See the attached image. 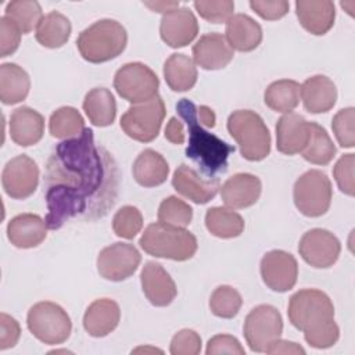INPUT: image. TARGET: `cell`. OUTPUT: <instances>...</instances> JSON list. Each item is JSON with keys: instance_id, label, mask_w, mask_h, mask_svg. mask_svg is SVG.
<instances>
[{"instance_id": "35", "label": "cell", "mask_w": 355, "mask_h": 355, "mask_svg": "<svg viewBox=\"0 0 355 355\" xmlns=\"http://www.w3.org/2000/svg\"><path fill=\"white\" fill-rule=\"evenodd\" d=\"M336 146L323 126L309 122V137L306 146L300 153L302 158L313 165H327L336 155Z\"/></svg>"}, {"instance_id": "21", "label": "cell", "mask_w": 355, "mask_h": 355, "mask_svg": "<svg viewBox=\"0 0 355 355\" xmlns=\"http://www.w3.org/2000/svg\"><path fill=\"white\" fill-rule=\"evenodd\" d=\"M309 137V122L297 112H286L276 123V147L286 155L304 150Z\"/></svg>"}, {"instance_id": "3", "label": "cell", "mask_w": 355, "mask_h": 355, "mask_svg": "<svg viewBox=\"0 0 355 355\" xmlns=\"http://www.w3.org/2000/svg\"><path fill=\"white\" fill-rule=\"evenodd\" d=\"M179 116L186 122L189 130V144L186 157L190 158L207 179H218L219 173L226 172L227 158L234 153V146L227 144L218 136L209 133L197 118V105L189 98L176 103Z\"/></svg>"}, {"instance_id": "31", "label": "cell", "mask_w": 355, "mask_h": 355, "mask_svg": "<svg viewBox=\"0 0 355 355\" xmlns=\"http://www.w3.org/2000/svg\"><path fill=\"white\" fill-rule=\"evenodd\" d=\"M164 78L173 92H187L197 82L194 61L182 53H173L164 62Z\"/></svg>"}, {"instance_id": "44", "label": "cell", "mask_w": 355, "mask_h": 355, "mask_svg": "<svg viewBox=\"0 0 355 355\" xmlns=\"http://www.w3.org/2000/svg\"><path fill=\"white\" fill-rule=\"evenodd\" d=\"M201 337L191 329L179 330L171 340L169 352L172 355H197L201 352Z\"/></svg>"}, {"instance_id": "9", "label": "cell", "mask_w": 355, "mask_h": 355, "mask_svg": "<svg viewBox=\"0 0 355 355\" xmlns=\"http://www.w3.org/2000/svg\"><path fill=\"white\" fill-rule=\"evenodd\" d=\"M165 114V103L157 94L148 101L132 104L121 116L119 125L130 139L140 143H150L158 136Z\"/></svg>"}, {"instance_id": "50", "label": "cell", "mask_w": 355, "mask_h": 355, "mask_svg": "<svg viewBox=\"0 0 355 355\" xmlns=\"http://www.w3.org/2000/svg\"><path fill=\"white\" fill-rule=\"evenodd\" d=\"M266 354H302L304 355L305 349L297 343L277 338L268 347Z\"/></svg>"}, {"instance_id": "48", "label": "cell", "mask_w": 355, "mask_h": 355, "mask_svg": "<svg viewBox=\"0 0 355 355\" xmlns=\"http://www.w3.org/2000/svg\"><path fill=\"white\" fill-rule=\"evenodd\" d=\"M21 336L19 323L10 315L1 312L0 313V349L12 348Z\"/></svg>"}, {"instance_id": "33", "label": "cell", "mask_w": 355, "mask_h": 355, "mask_svg": "<svg viewBox=\"0 0 355 355\" xmlns=\"http://www.w3.org/2000/svg\"><path fill=\"white\" fill-rule=\"evenodd\" d=\"M301 98V85L293 79H279L272 82L265 93V104L276 112H291Z\"/></svg>"}, {"instance_id": "14", "label": "cell", "mask_w": 355, "mask_h": 355, "mask_svg": "<svg viewBox=\"0 0 355 355\" xmlns=\"http://www.w3.org/2000/svg\"><path fill=\"white\" fill-rule=\"evenodd\" d=\"M1 184L6 194L14 200L31 197L39 184L36 162L25 154L11 158L3 168Z\"/></svg>"}, {"instance_id": "36", "label": "cell", "mask_w": 355, "mask_h": 355, "mask_svg": "<svg viewBox=\"0 0 355 355\" xmlns=\"http://www.w3.org/2000/svg\"><path fill=\"white\" fill-rule=\"evenodd\" d=\"M85 129V119L73 107H60L50 115L49 132L55 139H72L82 135Z\"/></svg>"}, {"instance_id": "18", "label": "cell", "mask_w": 355, "mask_h": 355, "mask_svg": "<svg viewBox=\"0 0 355 355\" xmlns=\"http://www.w3.org/2000/svg\"><path fill=\"white\" fill-rule=\"evenodd\" d=\"M140 283L146 298L154 306H168L176 298V284L159 262L148 261L144 263Z\"/></svg>"}, {"instance_id": "42", "label": "cell", "mask_w": 355, "mask_h": 355, "mask_svg": "<svg viewBox=\"0 0 355 355\" xmlns=\"http://www.w3.org/2000/svg\"><path fill=\"white\" fill-rule=\"evenodd\" d=\"M193 6L200 17L211 24L227 22L234 11V1L232 0L194 1Z\"/></svg>"}, {"instance_id": "40", "label": "cell", "mask_w": 355, "mask_h": 355, "mask_svg": "<svg viewBox=\"0 0 355 355\" xmlns=\"http://www.w3.org/2000/svg\"><path fill=\"white\" fill-rule=\"evenodd\" d=\"M143 227V215L133 205L119 208L112 218V230L118 237L132 240Z\"/></svg>"}, {"instance_id": "41", "label": "cell", "mask_w": 355, "mask_h": 355, "mask_svg": "<svg viewBox=\"0 0 355 355\" xmlns=\"http://www.w3.org/2000/svg\"><path fill=\"white\" fill-rule=\"evenodd\" d=\"M354 107H347L340 110L331 121V129L337 139V143L344 148H352L355 144L354 137Z\"/></svg>"}, {"instance_id": "5", "label": "cell", "mask_w": 355, "mask_h": 355, "mask_svg": "<svg viewBox=\"0 0 355 355\" xmlns=\"http://www.w3.org/2000/svg\"><path fill=\"white\" fill-rule=\"evenodd\" d=\"M139 244L148 255L179 262L193 258L198 247L196 236L186 227L161 222L150 223L144 229Z\"/></svg>"}, {"instance_id": "39", "label": "cell", "mask_w": 355, "mask_h": 355, "mask_svg": "<svg viewBox=\"0 0 355 355\" xmlns=\"http://www.w3.org/2000/svg\"><path fill=\"white\" fill-rule=\"evenodd\" d=\"M157 218L161 223L176 227H186L193 219V208L179 197L169 196L161 201Z\"/></svg>"}, {"instance_id": "28", "label": "cell", "mask_w": 355, "mask_h": 355, "mask_svg": "<svg viewBox=\"0 0 355 355\" xmlns=\"http://www.w3.org/2000/svg\"><path fill=\"white\" fill-rule=\"evenodd\" d=\"M132 173L135 180L143 187H155L162 184L169 173L166 159L155 150H143L133 162Z\"/></svg>"}, {"instance_id": "53", "label": "cell", "mask_w": 355, "mask_h": 355, "mask_svg": "<svg viewBox=\"0 0 355 355\" xmlns=\"http://www.w3.org/2000/svg\"><path fill=\"white\" fill-rule=\"evenodd\" d=\"M139 352H153V354L159 352V354H162L161 349H157V348H153V347H139V348L132 351V354H139Z\"/></svg>"}, {"instance_id": "6", "label": "cell", "mask_w": 355, "mask_h": 355, "mask_svg": "<svg viewBox=\"0 0 355 355\" xmlns=\"http://www.w3.org/2000/svg\"><path fill=\"white\" fill-rule=\"evenodd\" d=\"M227 130L239 144L243 158L262 161L270 153V133L255 111L237 110L227 118Z\"/></svg>"}, {"instance_id": "45", "label": "cell", "mask_w": 355, "mask_h": 355, "mask_svg": "<svg viewBox=\"0 0 355 355\" xmlns=\"http://www.w3.org/2000/svg\"><path fill=\"white\" fill-rule=\"evenodd\" d=\"M19 28L6 15L0 18V57L4 58L11 55L19 46L21 42Z\"/></svg>"}, {"instance_id": "46", "label": "cell", "mask_w": 355, "mask_h": 355, "mask_svg": "<svg viewBox=\"0 0 355 355\" xmlns=\"http://www.w3.org/2000/svg\"><path fill=\"white\" fill-rule=\"evenodd\" d=\"M250 7L262 19L276 21L288 12L290 3L286 0H251Z\"/></svg>"}, {"instance_id": "12", "label": "cell", "mask_w": 355, "mask_h": 355, "mask_svg": "<svg viewBox=\"0 0 355 355\" xmlns=\"http://www.w3.org/2000/svg\"><path fill=\"white\" fill-rule=\"evenodd\" d=\"M141 255L133 244L114 243L103 248L97 257L98 275L110 282H122L139 268Z\"/></svg>"}, {"instance_id": "15", "label": "cell", "mask_w": 355, "mask_h": 355, "mask_svg": "<svg viewBox=\"0 0 355 355\" xmlns=\"http://www.w3.org/2000/svg\"><path fill=\"white\" fill-rule=\"evenodd\" d=\"M259 270L262 282L272 291L286 293L297 283V259L290 252L283 250L268 251L261 259Z\"/></svg>"}, {"instance_id": "51", "label": "cell", "mask_w": 355, "mask_h": 355, "mask_svg": "<svg viewBox=\"0 0 355 355\" xmlns=\"http://www.w3.org/2000/svg\"><path fill=\"white\" fill-rule=\"evenodd\" d=\"M197 118H198L200 123H201L204 128L212 129V128L215 126L216 116H215L214 110L209 108L208 105H198V107H197Z\"/></svg>"}, {"instance_id": "38", "label": "cell", "mask_w": 355, "mask_h": 355, "mask_svg": "<svg viewBox=\"0 0 355 355\" xmlns=\"http://www.w3.org/2000/svg\"><path fill=\"white\" fill-rule=\"evenodd\" d=\"M243 305L240 293L232 286H219L209 297L211 312L222 319L234 318Z\"/></svg>"}, {"instance_id": "13", "label": "cell", "mask_w": 355, "mask_h": 355, "mask_svg": "<svg viewBox=\"0 0 355 355\" xmlns=\"http://www.w3.org/2000/svg\"><path fill=\"white\" fill-rule=\"evenodd\" d=\"M298 252L312 268L326 269L337 262L341 252V243L331 232L315 227L302 234Z\"/></svg>"}, {"instance_id": "17", "label": "cell", "mask_w": 355, "mask_h": 355, "mask_svg": "<svg viewBox=\"0 0 355 355\" xmlns=\"http://www.w3.org/2000/svg\"><path fill=\"white\" fill-rule=\"evenodd\" d=\"M173 189L196 204H207L219 191V179H207L191 166L182 164L172 176Z\"/></svg>"}, {"instance_id": "2", "label": "cell", "mask_w": 355, "mask_h": 355, "mask_svg": "<svg viewBox=\"0 0 355 355\" xmlns=\"http://www.w3.org/2000/svg\"><path fill=\"white\" fill-rule=\"evenodd\" d=\"M287 315L290 323L304 333L305 341L318 349L333 347L340 337L330 297L318 288H304L291 295Z\"/></svg>"}, {"instance_id": "23", "label": "cell", "mask_w": 355, "mask_h": 355, "mask_svg": "<svg viewBox=\"0 0 355 355\" xmlns=\"http://www.w3.org/2000/svg\"><path fill=\"white\" fill-rule=\"evenodd\" d=\"M11 140L21 146L29 147L40 141L44 133V118L36 110L22 105L12 111L8 122Z\"/></svg>"}, {"instance_id": "10", "label": "cell", "mask_w": 355, "mask_h": 355, "mask_svg": "<svg viewBox=\"0 0 355 355\" xmlns=\"http://www.w3.org/2000/svg\"><path fill=\"white\" fill-rule=\"evenodd\" d=\"M114 87L123 100L139 104L158 94L159 79L146 64L128 62L115 72Z\"/></svg>"}, {"instance_id": "26", "label": "cell", "mask_w": 355, "mask_h": 355, "mask_svg": "<svg viewBox=\"0 0 355 355\" xmlns=\"http://www.w3.org/2000/svg\"><path fill=\"white\" fill-rule=\"evenodd\" d=\"M301 100L311 114L327 112L337 101V87L330 78L313 75L301 85Z\"/></svg>"}, {"instance_id": "20", "label": "cell", "mask_w": 355, "mask_h": 355, "mask_svg": "<svg viewBox=\"0 0 355 355\" xmlns=\"http://www.w3.org/2000/svg\"><path fill=\"white\" fill-rule=\"evenodd\" d=\"M220 197L232 209H243L254 205L262 191V183L252 173H236L220 186Z\"/></svg>"}, {"instance_id": "19", "label": "cell", "mask_w": 355, "mask_h": 355, "mask_svg": "<svg viewBox=\"0 0 355 355\" xmlns=\"http://www.w3.org/2000/svg\"><path fill=\"white\" fill-rule=\"evenodd\" d=\"M191 51L194 62L205 71L222 69L227 67L234 57V51L226 37L218 32L202 35L196 42Z\"/></svg>"}, {"instance_id": "37", "label": "cell", "mask_w": 355, "mask_h": 355, "mask_svg": "<svg viewBox=\"0 0 355 355\" xmlns=\"http://www.w3.org/2000/svg\"><path fill=\"white\" fill-rule=\"evenodd\" d=\"M4 15L19 28L22 35L36 29L43 18L42 7L35 0H12L7 4Z\"/></svg>"}, {"instance_id": "22", "label": "cell", "mask_w": 355, "mask_h": 355, "mask_svg": "<svg viewBox=\"0 0 355 355\" xmlns=\"http://www.w3.org/2000/svg\"><path fill=\"white\" fill-rule=\"evenodd\" d=\"M47 223L36 214H19L7 225V239L17 248H33L47 237Z\"/></svg>"}, {"instance_id": "49", "label": "cell", "mask_w": 355, "mask_h": 355, "mask_svg": "<svg viewBox=\"0 0 355 355\" xmlns=\"http://www.w3.org/2000/svg\"><path fill=\"white\" fill-rule=\"evenodd\" d=\"M164 136L172 144H183L184 140H186L183 122L180 119H178L176 116H172L169 119V122L166 123V126H165Z\"/></svg>"}, {"instance_id": "4", "label": "cell", "mask_w": 355, "mask_h": 355, "mask_svg": "<svg viewBox=\"0 0 355 355\" xmlns=\"http://www.w3.org/2000/svg\"><path fill=\"white\" fill-rule=\"evenodd\" d=\"M128 44L126 29L115 19L104 18L83 29L76 47L82 58L92 64L111 61L121 55Z\"/></svg>"}, {"instance_id": "27", "label": "cell", "mask_w": 355, "mask_h": 355, "mask_svg": "<svg viewBox=\"0 0 355 355\" xmlns=\"http://www.w3.org/2000/svg\"><path fill=\"white\" fill-rule=\"evenodd\" d=\"M226 40L233 50L248 53L262 42V28L247 14H233L226 22Z\"/></svg>"}, {"instance_id": "24", "label": "cell", "mask_w": 355, "mask_h": 355, "mask_svg": "<svg viewBox=\"0 0 355 355\" xmlns=\"http://www.w3.org/2000/svg\"><path fill=\"white\" fill-rule=\"evenodd\" d=\"M295 14L305 31L312 35L322 36L334 25L336 7L334 3L329 0H300L295 1Z\"/></svg>"}, {"instance_id": "30", "label": "cell", "mask_w": 355, "mask_h": 355, "mask_svg": "<svg viewBox=\"0 0 355 355\" xmlns=\"http://www.w3.org/2000/svg\"><path fill=\"white\" fill-rule=\"evenodd\" d=\"M83 111L94 126H110L116 116L115 97L105 87H94L85 96Z\"/></svg>"}, {"instance_id": "47", "label": "cell", "mask_w": 355, "mask_h": 355, "mask_svg": "<svg viewBox=\"0 0 355 355\" xmlns=\"http://www.w3.org/2000/svg\"><path fill=\"white\" fill-rule=\"evenodd\" d=\"M207 355H219V354H230V355H244L245 351L240 341L230 334H216L208 340Z\"/></svg>"}, {"instance_id": "32", "label": "cell", "mask_w": 355, "mask_h": 355, "mask_svg": "<svg viewBox=\"0 0 355 355\" xmlns=\"http://www.w3.org/2000/svg\"><path fill=\"white\" fill-rule=\"evenodd\" d=\"M71 31V22L64 14L58 11H50L40 19L35 37L43 47L60 49L68 42Z\"/></svg>"}, {"instance_id": "34", "label": "cell", "mask_w": 355, "mask_h": 355, "mask_svg": "<svg viewBox=\"0 0 355 355\" xmlns=\"http://www.w3.org/2000/svg\"><path fill=\"white\" fill-rule=\"evenodd\" d=\"M205 226L215 237L234 239L244 232V219L232 208L212 207L207 209Z\"/></svg>"}, {"instance_id": "25", "label": "cell", "mask_w": 355, "mask_h": 355, "mask_svg": "<svg viewBox=\"0 0 355 355\" xmlns=\"http://www.w3.org/2000/svg\"><path fill=\"white\" fill-rule=\"evenodd\" d=\"M119 319V305L111 298H98L85 311L83 327L92 337H105L116 329Z\"/></svg>"}, {"instance_id": "16", "label": "cell", "mask_w": 355, "mask_h": 355, "mask_svg": "<svg viewBox=\"0 0 355 355\" xmlns=\"http://www.w3.org/2000/svg\"><path fill=\"white\" fill-rule=\"evenodd\" d=\"M198 35V22L189 7H179L162 15L159 36L172 49L190 44Z\"/></svg>"}, {"instance_id": "52", "label": "cell", "mask_w": 355, "mask_h": 355, "mask_svg": "<svg viewBox=\"0 0 355 355\" xmlns=\"http://www.w3.org/2000/svg\"><path fill=\"white\" fill-rule=\"evenodd\" d=\"M143 4L151 11L161 14H166L175 8H179V1H143Z\"/></svg>"}, {"instance_id": "43", "label": "cell", "mask_w": 355, "mask_h": 355, "mask_svg": "<svg viewBox=\"0 0 355 355\" xmlns=\"http://www.w3.org/2000/svg\"><path fill=\"white\" fill-rule=\"evenodd\" d=\"M354 165H355V155L349 153V154L341 155L333 168V176L338 189L344 194L351 197L355 194Z\"/></svg>"}, {"instance_id": "29", "label": "cell", "mask_w": 355, "mask_h": 355, "mask_svg": "<svg viewBox=\"0 0 355 355\" xmlns=\"http://www.w3.org/2000/svg\"><path fill=\"white\" fill-rule=\"evenodd\" d=\"M31 89V79L26 71L14 62L0 65V100L6 105L21 103Z\"/></svg>"}, {"instance_id": "8", "label": "cell", "mask_w": 355, "mask_h": 355, "mask_svg": "<svg viewBox=\"0 0 355 355\" xmlns=\"http://www.w3.org/2000/svg\"><path fill=\"white\" fill-rule=\"evenodd\" d=\"M333 189L327 175L319 169H309L294 183L293 198L297 209L308 218L324 215L331 204Z\"/></svg>"}, {"instance_id": "11", "label": "cell", "mask_w": 355, "mask_h": 355, "mask_svg": "<svg viewBox=\"0 0 355 355\" xmlns=\"http://www.w3.org/2000/svg\"><path fill=\"white\" fill-rule=\"evenodd\" d=\"M282 333V315L269 304L257 305L245 316L243 334L250 349L254 352H266L268 347L280 338Z\"/></svg>"}, {"instance_id": "1", "label": "cell", "mask_w": 355, "mask_h": 355, "mask_svg": "<svg viewBox=\"0 0 355 355\" xmlns=\"http://www.w3.org/2000/svg\"><path fill=\"white\" fill-rule=\"evenodd\" d=\"M119 190L118 165L94 143L93 130L58 143L44 171V218L50 230L72 219L97 220L114 207Z\"/></svg>"}, {"instance_id": "7", "label": "cell", "mask_w": 355, "mask_h": 355, "mask_svg": "<svg viewBox=\"0 0 355 355\" xmlns=\"http://www.w3.org/2000/svg\"><path fill=\"white\" fill-rule=\"evenodd\" d=\"M26 326L33 337L47 345L67 341L72 331L69 315L55 302L40 301L28 311Z\"/></svg>"}]
</instances>
